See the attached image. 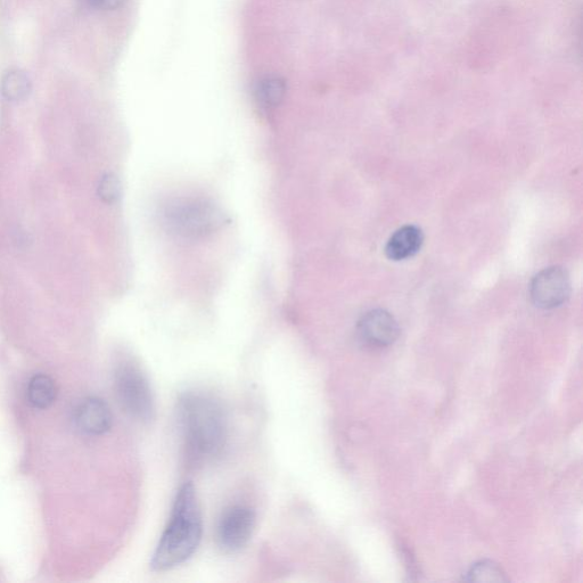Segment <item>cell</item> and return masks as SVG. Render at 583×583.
Here are the masks:
<instances>
[{
  "mask_svg": "<svg viewBox=\"0 0 583 583\" xmlns=\"http://www.w3.org/2000/svg\"><path fill=\"white\" fill-rule=\"evenodd\" d=\"M424 235L420 227L408 225L398 229L385 246V254L390 260L401 261L412 258L421 250Z\"/></svg>",
  "mask_w": 583,
  "mask_h": 583,
  "instance_id": "9",
  "label": "cell"
},
{
  "mask_svg": "<svg viewBox=\"0 0 583 583\" xmlns=\"http://www.w3.org/2000/svg\"><path fill=\"white\" fill-rule=\"evenodd\" d=\"M358 338L366 347L383 349L392 346L399 338L400 328L390 312L376 309L359 320Z\"/></svg>",
  "mask_w": 583,
  "mask_h": 583,
  "instance_id": "7",
  "label": "cell"
},
{
  "mask_svg": "<svg viewBox=\"0 0 583 583\" xmlns=\"http://www.w3.org/2000/svg\"><path fill=\"white\" fill-rule=\"evenodd\" d=\"M256 513L244 505L226 509L217 525V543L226 553L241 552L248 544L256 529Z\"/></svg>",
  "mask_w": 583,
  "mask_h": 583,
  "instance_id": "5",
  "label": "cell"
},
{
  "mask_svg": "<svg viewBox=\"0 0 583 583\" xmlns=\"http://www.w3.org/2000/svg\"><path fill=\"white\" fill-rule=\"evenodd\" d=\"M164 224L172 234L196 240L218 231L226 217L217 205L202 199H182L169 204Z\"/></svg>",
  "mask_w": 583,
  "mask_h": 583,
  "instance_id": "3",
  "label": "cell"
},
{
  "mask_svg": "<svg viewBox=\"0 0 583 583\" xmlns=\"http://www.w3.org/2000/svg\"><path fill=\"white\" fill-rule=\"evenodd\" d=\"M116 391L121 407L136 421L149 423L155 415V400L149 379L135 365L125 364L116 373Z\"/></svg>",
  "mask_w": 583,
  "mask_h": 583,
  "instance_id": "4",
  "label": "cell"
},
{
  "mask_svg": "<svg viewBox=\"0 0 583 583\" xmlns=\"http://www.w3.org/2000/svg\"><path fill=\"white\" fill-rule=\"evenodd\" d=\"M126 0H89L90 5L102 11L117 10Z\"/></svg>",
  "mask_w": 583,
  "mask_h": 583,
  "instance_id": "15",
  "label": "cell"
},
{
  "mask_svg": "<svg viewBox=\"0 0 583 583\" xmlns=\"http://www.w3.org/2000/svg\"><path fill=\"white\" fill-rule=\"evenodd\" d=\"M75 421L81 432L102 435L111 429L112 413L102 399L86 398L76 408Z\"/></svg>",
  "mask_w": 583,
  "mask_h": 583,
  "instance_id": "8",
  "label": "cell"
},
{
  "mask_svg": "<svg viewBox=\"0 0 583 583\" xmlns=\"http://www.w3.org/2000/svg\"><path fill=\"white\" fill-rule=\"evenodd\" d=\"M202 512L192 482L177 492L170 521L152 557L154 571L163 572L182 565L195 554L202 540Z\"/></svg>",
  "mask_w": 583,
  "mask_h": 583,
  "instance_id": "2",
  "label": "cell"
},
{
  "mask_svg": "<svg viewBox=\"0 0 583 583\" xmlns=\"http://www.w3.org/2000/svg\"><path fill=\"white\" fill-rule=\"evenodd\" d=\"M571 283L568 273L561 267L544 269L531 284V299L541 309H554L568 300Z\"/></svg>",
  "mask_w": 583,
  "mask_h": 583,
  "instance_id": "6",
  "label": "cell"
},
{
  "mask_svg": "<svg viewBox=\"0 0 583 583\" xmlns=\"http://www.w3.org/2000/svg\"><path fill=\"white\" fill-rule=\"evenodd\" d=\"M56 398V387L51 377L38 374L29 381L27 399L32 407L46 409L53 405Z\"/></svg>",
  "mask_w": 583,
  "mask_h": 583,
  "instance_id": "10",
  "label": "cell"
},
{
  "mask_svg": "<svg viewBox=\"0 0 583 583\" xmlns=\"http://www.w3.org/2000/svg\"><path fill=\"white\" fill-rule=\"evenodd\" d=\"M466 580L470 582L494 583L505 582L508 579L502 568H499L496 563L482 561L472 566L471 570L467 573Z\"/></svg>",
  "mask_w": 583,
  "mask_h": 583,
  "instance_id": "13",
  "label": "cell"
},
{
  "mask_svg": "<svg viewBox=\"0 0 583 583\" xmlns=\"http://www.w3.org/2000/svg\"><path fill=\"white\" fill-rule=\"evenodd\" d=\"M121 193V185L119 179L112 175H105L100 185H98V195H100L101 199L106 203H113L116 202Z\"/></svg>",
  "mask_w": 583,
  "mask_h": 583,
  "instance_id": "14",
  "label": "cell"
},
{
  "mask_svg": "<svg viewBox=\"0 0 583 583\" xmlns=\"http://www.w3.org/2000/svg\"><path fill=\"white\" fill-rule=\"evenodd\" d=\"M31 80L26 72L22 70H11L2 79L3 96L10 102H21L31 93Z\"/></svg>",
  "mask_w": 583,
  "mask_h": 583,
  "instance_id": "11",
  "label": "cell"
},
{
  "mask_svg": "<svg viewBox=\"0 0 583 583\" xmlns=\"http://www.w3.org/2000/svg\"><path fill=\"white\" fill-rule=\"evenodd\" d=\"M285 94V81L277 77L262 80L257 88V100L265 108H275L281 104Z\"/></svg>",
  "mask_w": 583,
  "mask_h": 583,
  "instance_id": "12",
  "label": "cell"
},
{
  "mask_svg": "<svg viewBox=\"0 0 583 583\" xmlns=\"http://www.w3.org/2000/svg\"><path fill=\"white\" fill-rule=\"evenodd\" d=\"M177 412L187 456L192 463L215 461L224 453L228 418L218 400L203 392H186L179 398Z\"/></svg>",
  "mask_w": 583,
  "mask_h": 583,
  "instance_id": "1",
  "label": "cell"
}]
</instances>
